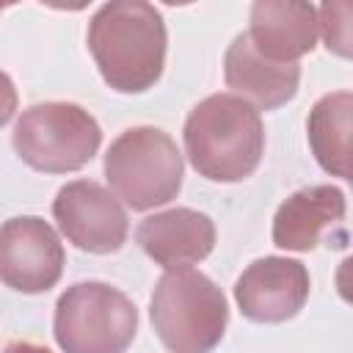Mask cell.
<instances>
[{
    "label": "cell",
    "mask_w": 353,
    "mask_h": 353,
    "mask_svg": "<svg viewBox=\"0 0 353 353\" xmlns=\"http://www.w3.org/2000/svg\"><path fill=\"white\" fill-rule=\"evenodd\" d=\"M85 41L102 80L119 94H143L163 74L168 33L152 3L113 0L99 6Z\"/></svg>",
    "instance_id": "obj_1"
},
{
    "label": "cell",
    "mask_w": 353,
    "mask_h": 353,
    "mask_svg": "<svg viewBox=\"0 0 353 353\" xmlns=\"http://www.w3.org/2000/svg\"><path fill=\"white\" fill-rule=\"evenodd\" d=\"M185 154L210 182L248 179L265 154V124L256 108L234 94H210L185 119Z\"/></svg>",
    "instance_id": "obj_2"
},
{
    "label": "cell",
    "mask_w": 353,
    "mask_h": 353,
    "mask_svg": "<svg viewBox=\"0 0 353 353\" xmlns=\"http://www.w3.org/2000/svg\"><path fill=\"white\" fill-rule=\"evenodd\" d=\"M149 317L171 353H212L229 323L223 290L193 268L165 270L152 292Z\"/></svg>",
    "instance_id": "obj_3"
},
{
    "label": "cell",
    "mask_w": 353,
    "mask_h": 353,
    "mask_svg": "<svg viewBox=\"0 0 353 353\" xmlns=\"http://www.w3.org/2000/svg\"><path fill=\"white\" fill-rule=\"evenodd\" d=\"M105 179L130 210L146 212L182 190L185 163L174 138L149 124L124 130L105 152Z\"/></svg>",
    "instance_id": "obj_4"
},
{
    "label": "cell",
    "mask_w": 353,
    "mask_h": 353,
    "mask_svg": "<svg viewBox=\"0 0 353 353\" xmlns=\"http://www.w3.org/2000/svg\"><path fill=\"white\" fill-rule=\"evenodd\" d=\"M135 331V303L105 281H77L55 301L52 334L63 353H124Z\"/></svg>",
    "instance_id": "obj_5"
},
{
    "label": "cell",
    "mask_w": 353,
    "mask_h": 353,
    "mask_svg": "<svg viewBox=\"0 0 353 353\" xmlns=\"http://www.w3.org/2000/svg\"><path fill=\"white\" fill-rule=\"evenodd\" d=\"M14 152L22 163L44 174L80 171L99 152L102 130L97 119L74 102H36L17 119Z\"/></svg>",
    "instance_id": "obj_6"
},
{
    "label": "cell",
    "mask_w": 353,
    "mask_h": 353,
    "mask_svg": "<svg viewBox=\"0 0 353 353\" xmlns=\"http://www.w3.org/2000/svg\"><path fill=\"white\" fill-rule=\"evenodd\" d=\"M66 251L58 232L39 215H17L0 226V281L39 295L61 281Z\"/></svg>",
    "instance_id": "obj_7"
},
{
    "label": "cell",
    "mask_w": 353,
    "mask_h": 353,
    "mask_svg": "<svg viewBox=\"0 0 353 353\" xmlns=\"http://www.w3.org/2000/svg\"><path fill=\"white\" fill-rule=\"evenodd\" d=\"M52 218L63 237L80 251L113 254L127 243V210L94 179L66 182L52 199Z\"/></svg>",
    "instance_id": "obj_8"
},
{
    "label": "cell",
    "mask_w": 353,
    "mask_h": 353,
    "mask_svg": "<svg viewBox=\"0 0 353 353\" xmlns=\"http://www.w3.org/2000/svg\"><path fill=\"white\" fill-rule=\"evenodd\" d=\"M312 279L303 262L287 256L254 259L234 281V301L251 323H287L309 301Z\"/></svg>",
    "instance_id": "obj_9"
},
{
    "label": "cell",
    "mask_w": 353,
    "mask_h": 353,
    "mask_svg": "<svg viewBox=\"0 0 353 353\" xmlns=\"http://www.w3.org/2000/svg\"><path fill=\"white\" fill-rule=\"evenodd\" d=\"M135 240L149 259L165 270L190 268L207 259L215 248V223L210 215L190 207H171L143 218Z\"/></svg>",
    "instance_id": "obj_10"
},
{
    "label": "cell",
    "mask_w": 353,
    "mask_h": 353,
    "mask_svg": "<svg viewBox=\"0 0 353 353\" xmlns=\"http://www.w3.org/2000/svg\"><path fill=\"white\" fill-rule=\"evenodd\" d=\"M223 80L234 91V97L245 99L256 110H273L287 105L298 94L301 66L279 63L265 58L248 39V33H237L223 55Z\"/></svg>",
    "instance_id": "obj_11"
},
{
    "label": "cell",
    "mask_w": 353,
    "mask_h": 353,
    "mask_svg": "<svg viewBox=\"0 0 353 353\" xmlns=\"http://www.w3.org/2000/svg\"><path fill=\"white\" fill-rule=\"evenodd\" d=\"M347 212V199L334 185H309L290 193L273 215V243L284 251H314L325 232L339 229Z\"/></svg>",
    "instance_id": "obj_12"
},
{
    "label": "cell",
    "mask_w": 353,
    "mask_h": 353,
    "mask_svg": "<svg viewBox=\"0 0 353 353\" xmlns=\"http://www.w3.org/2000/svg\"><path fill=\"white\" fill-rule=\"evenodd\" d=\"M245 33L265 58L298 63L317 44V8L298 0H256Z\"/></svg>",
    "instance_id": "obj_13"
},
{
    "label": "cell",
    "mask_w": 353,
    "mask_h": 353,
    "mask_svg": "<svg viewBox=\"0 0 353 353\" xmlns=\"http://www.w3.org/2000/svg\"><path fill=\"white\" fill-rule=\"evenodd\" d=\"M350 116L353 94L334 91L320 97L306 119V135L314 160L331 176L350 179Z\"/></svg>",
    "instance_id": "obj_14"
},
{
    "label": "cell",
    "mask_w": 353,
    "mask_h": 353,
    "mask_svg": "<svg viewBox=\"0 0 353 353\" xmlns=\"http://www.w3.org/2000/svg\"><path fill=\"white\" fill-rule=\"evenodd\" d=\"M350 3H325L317 8V30H323L328 52L339 58H350Z\"/></svg>",
    "instance_id": "obj_15"
},
{
    "label": "cell",
    "mask_w": 353,
    "mask_h": 353,
    "mask_svg": "<svg viewBox=\"0 0 353 353\" xmlns=\"http://www.w3.org/2000/svg\"><path fill=\"white\" fill-rule=\"evenodd\" d=\"M17 88H14V80L0 69V127H6L11 121V116L17 113Z\"/></svg>",
    "instance_id": "obj_16"
},
{
    "label": "cell",
    "mask_w": 353,
    "mask_h": 353,
    "mask_svg": "<svg viewBox=\"0 0 353 353\" xmlns=\"http://www.w3.org/2000/svg\"><path fill=\"white\" fill-rule=\"evenodd\" d=\"M3 353H52V350H50V347H44V345L28 342V339H17V342L6 345V350H3Z\"/></svg>",
    "instance_id": "obj_17"
},
{
    "label": "cell",
    "mask_w": 353,
    "mask_h": 353,
    "mask_svg": "<svg viewBox=\"0 0 353 353\" xmlns=\"http://www.w3.org/2000/svg\"><path fill=\"white\" fill-rule=\"evenodd\" d=\"M0 11H3V6H0Z\"/></svg>",
    "instance_id": "obj_18"
}]
</instances>
